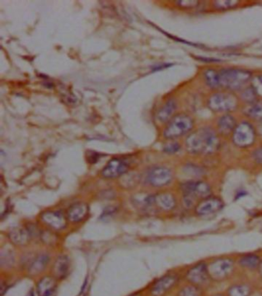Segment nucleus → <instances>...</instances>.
<instances>
[{"label":"nucleus","instance_id":"obj_1","mask_svg":"<svg viewBox=\"0 0 262 296\" xmlns=\"http://www.w3.org/2000/svg\"><path fill=\"white\" fill-rule=\"evenodd\" d=\"M219 146L220 140L217 133L209 127L191 132L185 140L187 151L194 155L214 153L219 149Z\"/></svg>","mask_w":262,"mask_h":296},{"label":"nucleus","instance_id":"obj_2","mask_svg":"<svg viewBox=\"0 0 262 296\" xmlns=\"http://www.w3.org/2000/svg\"><path fill=\"white\" fill-rule=\"evenodd\" d=\"M219 73L220 89L230 92L243 90L252 80V73L244 69H222Z\"/></svg>","mask_w":262,"mask_h":296},{"label":"nucleus","instance_id":"obj_3","mask_svg":"<svg viewBox=\"0 0 262 296\" xmlns=\"http://www.w3.org/2000/svg\"><path fill=\"white\" fill-rule=\"evenodd\" d=\"M194 121L191 115L178 113L174 115L167 123L163 136L167 139H175L191 133L194 128Z\"/></svg>","mask_w":262,"mask_h":296},{"label":"nucleus","instance_id":"obj_4","mask_svg":"<svg viewBox=\"0 0 262 296\" xmlns=\"http://www.w3.org/2000/svg\"><path fill=\"white\" fill-rule=\"evenodd\" d=\"M238 99L233 92L219 91L215 92L208 100V107L212 112L229 113L238 108Z\"/></svg>","mask_w":262,"mask_h":296},{"label":"nucleus","instance_id":"obj_5","mask_svg":"<svg viewBox=\"0 0 262 296\" xmlns=\"http://www.w3.org/2000/svg\"><path fill=\"white\" fill-rule=\"evenodd\" d=\"M255 139V130L252 125L247 121L238 123L232 133V141L234 144L240 148H247L252 146Z\"/></svg>","mask_w":262,"mask_h":296},{"label":"nucleus","instance_id":"obj_6","mask_svg":"<svg viewBox=\"0 0 262 296\" xmlns=\"http://www.w3.org/2000/svg\"><path fill=\"white\" fill-rule=\"evenodd\" d=\"M207 268L211 278L215 280H222L232 272L233 262L228 259H218L212 262Z\"/></svg>","mask_w":262,"mask_h":296},{"label":"nucleus","instance_id":"obj_7","mask_svg":"<svg viewBox=\"0 0 262 296\" xmlns=\"http://www.w3.org/2000/svg\"><path fill=\"white\" fill-rule=\"evenodd\" d=\"M172 172L166 167H154L148 173V182L149 184L155 187L166 186L172 181Z\"/></svg>","mask_w":262,"mask_h":296},{"label":"nucleus","instance_id":"obj_8","mask_svg":"<svg viewBox=\"0 0 262 296\" xmlns=\"http://www.w3.org/2000/svg\"><path fill=\"white\" fill-rule=\"evenodd\" d=\"M126 161L119 158L111 159L102 169V175L105 179H115L121 176L128 171Z\"/></svg>","mask_w":262,"mask_h":296},{"label":"nucleus","instance_id":"obj_9","mask_svg":"<svg viewBox=\"0 0 262 296\" xmlns=\"http://www.w3.org/2000/svg\"><path fill=\"white\" fill-rule=\"evenodd\" d=\"M184 196L207 198L210 195L211 189L207 183L203 182H188L181 186Z\"/></svg>","mask_w":262,"mask_h":296},{"label":"nucleus","instance_id":"obj_10","mask_svg":"<svg viewBox=\"0 0 262 296\" xmlns=\"http://www.w3.org/2000/svg\"><path fill=\"white\" fill-rule=\"evenodd\" d=\"M209 274L206 264H199L187 273V279L195 285H203L209 281Z\"/></svg>","mask_w":262,"mask_h":296},{"label":"nucleus","instance_id":"obj_11","mask_svg":"<svg viewBox=\"0 0 262 296\" xmlns=\"http://www.w3.org/2000/svg\"><path fill=\"white\" fill-rule=\"evenodd\" d=\"M222 207L223 203L218 198H206L198 205L196 212L200 215H209L218 212Z\"/></svg>","mask_w":262,"mask_h":296},{"label":"nucleus","instance_id":"obj_12","mask_svg":"<svg viewBox=\"0 0 262 296\" xmlns=\"http://www.w3.org/2000/svg\"><path fill=\"white\" fill-rule=\"evenodd\" d=\"M42 220L48 226L55 230L63 229L67 226V219L59 212H46L42 215Z\"/></svg>","mask_w":262,"mask_h":296},{"label":"nucleus","instance_id":"obj_13","mask_svg":"<svg viewBox=\"0 0 262 296\" xmlns=\"http://www.w3.org/2000/svg\"><path fill=\"white\" fill-rule=\"evenodd\" d=\"M237 121L233 115L224 114L217 122V131L221 136H228L233 133L237 127Z\"/></svg>","mask_w":262,"mask_h":296},{"label":"nucleus","instance_id":"obj_14","mask_svg":"<svg viewBox=\"0 0 262 296\" xmlns=\"http://www.w3.org/2000/svg\"><path fill=\"white\" fill-rule=\"evenodd\" d=\"M177 282V278L173 275H166L155 283L151 290L153 296H162L174 286Z\"/></svg>","mask_w":262,"mask_h":296},{"label":"nucleus","instance_id":"obj_15","mask_svg":"<svg viewBox=\"0 0 262 296\" xmlns=\"http://www.w3.org/2000/svg\"><path fill=\"white\" fill-rule=\"evenodd\" d=\"M176 108L177 103L175 99H168L158 112V120L161 123H168L174 116Z\"/></svg>","mask_w":262,"mask_h":296},{"label":"nucleus","instance_id":"obj_16","mask_svg":"<svg viewBox=\"0 0 262 296\" xmlns=\"http://www.w3.org/2000/svg\"><path fill=\"white\" fill-rule=\"evenodd\" d=\"M88 212H89V208L86 203H83V202L76 203L69 209V220L73 222H81L86 218Z\"/></svg>","mask_w":262,"mask_h":296},{"label":"nucleus","instance_id":"obj_17","mask_svg":"<svg viewBox=\"0 0 262 296\" xmlns=\"http://www.w3.org/2000/svg\"><path fill=\"white\" fill-rule=\"evenodd\" d=\"M56 288V282L52 277L46 276L37 284L38 296H52Z\"/></svg>","mask_w":262,"mask_h":296},{"label":"nucleus","instance_id":"obj_18","mask_svg":"<svg viewBox=\"0 0 262 296\" xmlns=\"http://www.w3.org/2000/svg\"><path fill=\"white\" fill-rule=\"evenodd\" d=\"M70 260L67 256H61L54 264V274L58 278H63L68 275L70 270Z\"/></svg>","mask_w":262,"mask_h":296},{"label":"nucleus","instance_id":"obj_19","mask_svg":"<svg viewBox=\"0 0 262 296\" xmlns=\"http://www.w3.org/2000/svg\"><path fill=\"white\" fill-rule=\"evenodd\" d=\"M155 204L163 210H172L175 206V200L170 194H160L155 196Z\"/></svg>","mask_w":262,"mask_h":296},{"label":"nucleus","instance_id":"obj_20","mask_svg":"<svg viewBox=\"0 0 262 296\" xmlns=\"http://www.w3.org/2000/svg\"><path fill=\"white\" fill-rule=\"evenodd\" d=\"M206 84L212 89H220L219 85V73L215 69H208L203 73Z\"/></svg>","mask_w":262,"mask_h":296},{"label":"nucleus","instance_id":"obj_21","mask_svg":"<svg viewBox=\"0 0 262 296\" xmlns=\"http://www.w3.org/2000/svg\"><path fill=\"white\" fill-rule=\"evenodd\" d=\"M10 238L11 241L16 245L26 244L29 240V234L26 229L21 228H16L10 232Z\"/></svg>","mask_w":262,"mask_h":296},{"label":"nucleus","instance_id":"obj_22","mask_svg":"<svg viewBox=\"0 0 262 296\" xmlns=\"http://www.w3.org/2000/svg\"><path fill=\"white\" fill-rule=\"evenodd\" d=\"M48 262H49V257L47 256L42 255V256H39L36 260L33 261V263L31 265L30 268H29L30 273L36 275V274L42 272L47 265Z\"/></svg>","mask_w":262,"mask_h":296},{"label":"nucleus","instance_id":"obj_23","mask_svg":"<svg viewBox=\"0 0 262 296\" xmlns=\"http://www.w3.org/2000/svg\"><path fill=\"white\" fill-rule=\"evenodd\" d=\"M245 115L262 124V103H254L250 105L245 112Z\"/></svg>","mask_w":262,"mask_h":296},{"label":"nucleus","instance_id":"obj_24","mask_svg":"<svg viewBox=\"0 0 262 296\" xmlns=\"http://www.w3.org/2000/svg\"><path fill=\"white\" fill-rule=\"evenodd\" d=\"M239 263L243 267L254 269V268L258 267L260 266V261L258 256H254V255H248V256L241 258L240 259Z\"/></svg>","mask_w":262,"mask_h":296},{"label":"nucleus","instance_id":"obj_25","mask_svg":"<svg viewBox=\"0 0 262 296\" xmlns=\"http://www.w3.org/2000/svg\"><path fill=\"white\" fill-rule=\"evenodd\" d=\"M241 99L244 100V102H248V103L252 104L256 103V98L257 97L256 92H254V89L251 86H248V87L244 88L242 90V93H241Z\"/></svg>","mask_w":262,"mask_h":296},{"label":"nucleus","instance_id":"obj_26","mask_svg":"<svg viewBox=\"0 0 262 296\" xmlns=\"http://www.w3.org/2000/svg\"><path fill=\"white\" fill-rule=\"evenodd\" d=\"M238 4L239 2L237 1H216L214 3L213 6L216 10H225L235 8Z\"/></svg>","mask_w":262,"mask_h":296},{"label":"nucleus","instance_id":"obj_27","mask_svg":"<svg viewBox=\"0 0 262 296\" xmlns=\"http://www.w3.org/2000/svg\"><path fill=\"white\" fill-rule=\"evenodd\" d=\"M228 294L229 296H248L249 289L248 287L236 285L230 288Z\"/></svg>","mask_w":262,"mask_h":296},{"label":"nucleus","instance_id":"obj_28","mask_svg":"<svg viewBox=\"0 0 262 296\" xmlns=\"http://www.w3.org/2000/svg\"><path fill=\"white\" fill-rule=\"evenodd\" d=\"M178 296H201V291L195 285L184 287L178 293Z\"/></svg>","mask_w":262,"mask_h":296},{"label":"nucleus","instance_id":"obj_29","mask_svg":"<svg viewBox=\"0 0 262 296\" xmlns=\"http://www.w3.org/2000/svg\"><path fill=\"white\" fill-rule=\"evenodd\" d=\"M251 86L257 96L262 97V75H257L251 80Z\"/></svg>","mask_w":262,"mask_h":296},{"label":"nucleus","instance_id":"obj_30","mask_svg":"<svg viewBox=\"0 0 262 296\" xmlns=\"http://www.w3.org/2000/svg\"><path fill=\"white\" fill-rule=\"evenodd\" d=\"M199 3L197 1H178L177 2V5L178 7H182L185 9H192L197 7Z\"/></svg>","mask_w":262,"mask_h":296},{"label":"nucleus","instance_id":"obj_31","mask_svg":"<svg viewBox=\"0 0 262 296\" xmlns=\"http://www.w3.org/2000/svg\"><path fill=\"white\" fill-rule=\"evenodd\" d=\"M180 150V145L177 143H169L164 148V151L167 153H175Z\"/></svg>","mask_w":262,"mask_h":296},{"label":"nucleus","instance_id":"obj_32","mask_svg":"<svg viewBox=\"0 0 262 296\" xmlns=\"http://www.w3.org/2000/svg\"><path fill=\"white\" fill-rule=\"evenodd\" d=\"M253 158L257 163L262 165V147L258 148L253 153Z\"/></svg>","mask_w":262,"mask_h":296},{"label":"nucleus","instance_id":"obj_33","mask_svg":"<svg viewBox=\"0 0 262 296\" xmlns=\"http://www.w3.org/2000/svg\"><path fill=\"white\" fill-rule=\"evenodd\" d=\"M172 64H163V65L159 66V67H156L154 69V71H158V70H163V69L168 68V67H172Z\"/></svg>","mask_w":262,"mask_h":296},{"label":"nucleus","instance_id":"obj_34","mask_svg":"<svg viewBox=\"0 0 262 296\" xmlns=\"http://www.w3.org/2000/svg\"><path fill=\"white\" fill-rule=\"evenodd\" d=\"M260 275H262V262H260Z\"/></svg>","mask_w":262,"mask_h":296},{"label":"nucleus","instance_id":"obj_35","mask_svg":"<svg viewBox=\"0 0 262 296\" xmlns=\"http://www.w3.org/2000/svg\"><path fill=\"white\" fill-rule=\"evenodd\" d=\"M130 296H142V295H141V294H132V295H130Z\"/></svg>","mask_w":262,"mask_h":296},{"label":"nucleus","instance_id":"obj_36","mask_svg":"<svg viewBox=\"0 0 262 296\" xmlns=\"http://www.w3.org/2000/svg\"><path fill=\"white\" fill-rule=\"evenodd\" d=\"M215 296H222V295H221V294H218V295H215Z\"/></svg>","mask_w":262,"mask_h":296}]
</instances>
